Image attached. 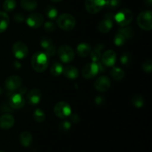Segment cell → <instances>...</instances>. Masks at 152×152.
I'll use <instances>...</instances> for the list:
<instances>
[{
  "mask_svg": "<svg viewBox=\"0 0 152 152\" xmlns=\"http://www.w3.org/2000/svg\"><path fill=\"white\" fill-rule=\"evenodd\" d=\"M31 63L32 68L36 72L42 73L48 67L49 58L44 52L37 51L32 56Z\"/></svg>",
  "mask_w": 152,
  "mask_h": 152,
  "instance_id": "6da1fadb",
  "label": "cell"
},
{
  "mask_svg": "<svg viewBox=\"0 0 152 152\" xmlns=\"http://www.w3.org/2000/svg\"><path fill=\"white\" fill-rule=\"evenodd\" d=\"M57 25L60 29L65 31H72L76 26V19L70 13H62L58 16Z\"/></svg>",
  "mask_w": 152,
  "mask_h": 152,
  "instance_id": "7a4b0ae2",
  "label": "cell"
},
{
  "mask_svg": "<svg viewBox=\"0 0 152 152\" xmlns=\"http://www.w3.org/2000/svg\"><path fill=\"white\" fill-rule=\"evenodd\" d=\"M137 25L144 31H151L152 29V12L151 10H144L138 14L137 18Z\"/></svg>",
  "mask_w": 152,
  "mask_h": 152,
  "instance_id": "3957f363",
  "label": "cell"
},
{
  "mask_svg": "<svg viewBox=\"0 0 152 152\" xmlns=\"http://www.w3.org/2000/svg\"><path fill=\"white\" fill-rule=\"evenodd\" d=\"M114 20L120 26H127L133 20V13L129 9L123 8L114 15Z\"/></svg>",
  "mask_w": 152,
  "mask_h": 152,
  "instance_id": "277c9868",
  "label": "cell"
},
{
  "mask_svg": "<svg viewBox=\"0 0 152 152\" xmlns=\"http://www.w3.org/2000/svg\"><path fill=\"white\" fill-rule=\"evenodd\" d=\"M58 56L61 62L63 63H69L72 62L75 56L74 50L72 48L68 45H61L57 50Z\"/></svg>",
  "mask_w": 152,
  "mask_h": 152,
  "instance_id": "5b68a950",
  "label": "cell"
},
{
  "mask_svg": "<svg viewBox=\"0 0 152 152\" xmlns=\"http://www.w3.org/2000/svg\"><path fill=\"white\" fill-rule=\"evenodd\" d=\"M53 111H54L55 115L57 117L65 119L70 117L71 114V107L68 102L61 101L55 105Z\"/></svg>",
  "mask_w": 152,
  "mask_h": 152,
  "instance_id": "8992f818",
  "label": "cell"
},
{
  "mask_svg": "<svg viewBox=\"0 0 152 152\" xmlns=\"http://www.w3.org/2000/svg\"><path fill=\"white\" fill-rule=\"evenodd\" d=\"M22 78L17 75H12L7 77L4 83V88L9 92H13L18 90L22 85Z\"/></svg>",
  "mask_w": 152,
  "mask_h": 152,
  "instance_id": "52a82bcc",
  "label": "cell"
},
{
  "mask_svg": "<svg viewBox=\"0 0 152 152\" xmlns=\"http://www.w3.org/2000/svg\"><path fill=\"white\" fill-rule=\"evenodd\" d=\"M99 72V65L96 62L88 63L82 70V76L86 80H91L94 78Z\"/></svg>",
  "mask_w": 152,
  "mask_h": 152,
  "instance_id": "ba28073f",
  "label": "cell"
},
{
  "mask_svg": "<svg viewBox=\"0 0 152 152\" xmlns=\"http://www.w3.org/2000/svg\"><path fill=\"white\" fill-rule=\"evenodd\" d=\"M13 53L16 58L23 59L28 55V47L25 42L18 41L13 45L12 47Z\"/></svg>",
  "mask_w": 152,
  "mask_h": 152,
  "instance_id": "9c48e42d",
  "label": "cell"
},
{
  "mask_svg": "<svg viewBox=\"0 0 152 152\" xmlns=\"http://www.w3.org/2000/svg\"><path fill=\"white\" fill-rule=\"evenodd\" d=\"M105 5V0H86L85 7L91 14H95L100 11Z\"/></svg>",
  "mask_w": 152,
  "mask_h": 152,
  "instance_id": "30bf717a",
  "label": "cell"
},
{
  "mask_svg": "<svg viewBox=\"0 0 152 152\" xmlns=\"http://www.w3.org/2000/svg\"><path fill=\"white\" fill-rule=\"evenodd\" d=\"M27 25L33 29H37L42 25L44 22V17L41 13H34L29 15L26 19Z\"/></svg>",
  "mask_w": 152,
  "mask_h": 152,
  "instance_id": "8fae6325",
  "label": "cell"
},
{
  "mask_svg": "<svg viewBox=\"0 0 152 152\" xmlns=\"http://www.w3.org/2000/svg\"><path fill=\"white\" fill-rule=\"evenodd\" d=\"M111 80L106 76H100L95 81L94 88L99 92H105L111 87Z\"/></svg>",
  "mask_w": 152,
  "mask_h": 152,
  "instance_id": "7c38bea8",
  "label": "cell"
},
{
  "mask_svg": "<svg viewBox=\"0 0 152 152\" xmlns=\"http://www.w3.org/2000/svg\"><path fill=\"white\" fill-rule=\"evenodd\" d=\"M25 104V99L23 95L17 93L12 95L9 99V105L13 109H20Z\"/></svg>",
  "mask_w": 152,
  "mask_h": 152,
  "instance_id": "4fadbf2b",
  "label": "cell"
},
{
  "mask_svg": "<svg viewBox=\"0 0 152 152\" xmlns=\"http://www.w3.org/2000/svg\"><path fill=\"white\" fill-rule=\"evenodd\" d=\"M102 63L106 67H113L117 61V53L113 50H108L102 55Z\"/></svg>",
  "mask_w": 152,
  "mask_h": 152,
  "instance_id": "5bb4252c",
  "label": "cell"
},
{
  "mask_svg": "<svg viewBox=\"0 0 152 152\" xmlns=\"http://www.w3.org/2000/svg\"><path fill=\"white\" fill-rule=\"evenodd\" d=\"M42 99V92L38 88H33L27 94V99L30 105H37L40 102Z\"/></svg>",
  "mask_w": 152,
  "mask_h": 152,
  "instance_id": "9a60e30c",
  "label": "cell"
},
{
  "mask_svg": "<svg viewBox=\"0 0 152 152\" xmlns=\"http://www.w3.org/2000/svg\"><path fill=\"white\" fill-rule=\"evenodd\" d=\"M15 123V119L11 114H4L0 117V128L4 130L10 129Z\"/></svg>",
  "mask_w": 152,
  "mask_h": 152,
  "instance_id": "2e32d148",
  "label": "cell"
},
{
  "mask_svg": "<svg viewBox=\"0 0 152 152\" xmlns=\"http://www.w3.org/2000/svg\"><path fill=\"white\" fill-rule=\"evenodd\" d=\"M62 74L66 78L69 79V80H76L78 78L79 75H80L79 70L73 65H68L66 67H64Z\"/></svg>",
  "mask_w": 152,
  "mask_h": 152,
  "instance_id": "e0dca14e",
  "label": "cell"
},
{
  "mask_svg": "<svg viewBox=\"0 0 152 152\" xmlns=\"http://www.w3.org/2000/svg\"><path fill=\"white\" fill-rule=\"evenodd\" d=\"M113 19L105 17L98 25V31L101 34H107L111 30L113 27Z\"/></svg>",
  "mask_w": 152,
  "mask_h": 152,
  "instance_id": "ac0fdd59",
  "label": "cell"
},
{
  "mask_svg": "<svg viewBox=\"0 0 152 152\" xmlns=\"http://www.w3.org/2000/svg\"><path fill=\"white\" fill-rule=\"evenodd\" d=\"M91 51V47L88 43H80L77 47V52L80 57H86L90 55Z\"/></svg>",
  "mask_w": 152,
  "mask_h": 152,
  "instance_id": "d6986e66",
  "label": "cell"
},
{
  "mask_svg": "<svg viewBox=\"0 0 152 152\" xmlns=\"http://www.w3.org/2000/svg\"><path fill=\"white\" fill-rule=\"evenodd\" d=\"M33 141V136L29 132H22L19 135V142L24 147L30 146Z\"/></svg>",
  "mask_w": 152,
  "mask_h": 152,
  "instance_id": "ffe728a7",
  "label": "cell"
},
{
  "mask_svg": "<svg viewBox=\"0 0 152 152\" xmlns=\"http://www.w3.org/2000/svg\"><path fill=\"white\" fill-rule=\"evenodd\" d=\"M10 24V18L6 12L0 11V34L4 32Z\"/></svg>",
  "mask_w": 152,
  "mask_h": 152,
  "instance_id": "44dd1931",
  "label": "cell"
},
{
  "mask_svg": "<svg viewBox=\"0 0 152 152\" xmlns=\"http://www.w3.org/2000/svg\"><path fill=\"white\" fill-rule=\"evenodd\" d=\"M110 74L112 79L115 81H121L125 77V72L119 67H114L110 71Z\"/></svg>",
  "mask_w": 152,
  "mask_h": 152,
  "instance_id": "7402d4cb",
  "label": "cell"
},
{
  "mask_svg": "<svg viewBox=\"0 0 152 152\" xmlns=\"http://www.w3.org/2000/svg\"><path fill=\"white\" fill-rule=\"evenodd\" d=\"M21 6L27 11H33L37 7V1L36 0H22Z\"/></svg>",
  "mask_w": 152,
  "mask_h": 152,
  "instance_id": "603a6c76",
  "label": "cell"
},
{
  "mask_svg": "<svg viewBox=\"0 0 152 152\" xmlns=\"http://www.w3.org/2000/svg\"><path fill=\"white\" fill-rule=\"evenodd\" d=\"M63 68L62 63L59 62H55L52 64L51 67H50V74L53 76V77H59V76L62 75V71H63Z\"/></svg>",
  "mask_w": 152,
  "mask_h": 152,
  "instance_id": "cb8c5ba5",
  "label": "cell"
},
{
  "mask_svg": "<svg viewBox=\"0 0 152 152\" xmlns=\"http://www.w3.org/2000/svg\"><path fill=\"white\" fill-rule=\"evenodd\" d=\"M45 15L50 19H54L58 16V10L56 7L51 4H48L45 8Z\"/></svg>",
  "mask_w": 152,
  "mask_h": 152,
  "instance_id": "d4e9b609",
  "label": "cell"
},
{
  "mask_svg": "<svg viewBox=\"0 0 152 152\" xmlns=\"http://www.w3.org/2000/svg\"><path fill=\"white\" fill-rule=\"evenodd\" d=\"M121 64L125 67H130L133 62V58L129 52H124L120 57Z\"/></svg>",
  "mask_w": 152,
  "mask_h": 152,
  "instance_id": "484cf974",
  "label": "cell"
},
{
  "mask_svg": "<svg viewBox=\"0 0 152 152\" xmlns=\"http://www.w3.org/2000/svg\"><path fill=\"white\" fill-rule=\"evenodd\" d=\"M103 48L102 46L97 45L93 50H91L90 53L91 59L94 62H99V59H101V56H102V54H101V51H102V49Z\"/></svg>",
  "mask_w": 152,
  "mask_h": 152,
  "instance_id": "4316f807",
  "label": "cell"
},
{
  "mask_svg": "<svg viewBox=\"0 0 152 152\" xmlns=\"http://www.w3.org/2000/svg\"><path fill=\"white\" fill-rule=\"evenodd\" d=\"M126 40H127V39L126 38V37L121 32L117 31V34H115L114 38V45L118 46V47H121V46H123L126 43Z\"/></svg>",
  "mask_w": 152,
  "mask_h": 152,
  "instance_id": "83f0119b",
  "label": "cell"
},
{
  "mask_svg": "<svg viewBox=\"0 0 152 152\" xmlns=\"http://www.w3.org/2000/svg\"><path fill=\"white\" fill-rule=\"evenodd\" d=\"M33 117L34 120L39 123H42L45 120V114L41 108H37L33 114Z\"/></svg>",
  "mask_w": 152,
  "mask_h": 152,
  "instance_id": "f1b7e54d",
  "label": "cell"
},
{
  "mask_svg": "<svg viewBox=\"0 0 152 152\" xmlns=\"http://www.w3.org/2000/svg\"><path fill=\"white\" fill-rule=\"evenodd\" d=\"M2 7L5 12L13 11L16 7V0H4Z\"/></svg>",
  "mask_w": 152,
  "mask_h": 152,
  "instance_id": "f546056e",
  "label": "cell"
},
{
  "mask_svg": "<svg viewBox=\"0 0 152 152\" xmlns=\"http://www.w3.org/2000/svg\"><path fill=\"white\" fill-rule=\"evenodd\" d=\"M132 103L136 108H142L144 105V99L140 94H135L132 99Z\"/></svg>",
  "mask_w": 152,
  "mask_h": 152,
  "instance_id": "4dcf8cb0",
  "label": "cell"
},
{
  "mask_svg": "<svg viewBox=\"0 0 152 152\" xmlns=\"http://www.w3.org/2000/svg\"><path fill=\"white\" fill-rule=\"evenodd\" d=\"M121 0H105V7L108 10H114L120 7Z\"/></svg>",
  "mask_w": 152,
  "mask_h": 152,
  "instance_id": "1f68e13d",
  "label": "cell"
},
{
  "mask_svg": "<svg viewBox=\"0 0 152 152\" xmlns=\"http://www.w3.org/2000/svg\"><path fill=\"white\" fill-rule=\"evenodd\" d=\"M40 45H41L42 48L44 50H46L48 48H50V46L53 45V42L52 41V39L50 37H47V36H44V37H42L40 39Z\"/></svg>",
  "mask_w": 152,
  "mask_h": 152,
  "instance_id": "d6a6232c",
  "label": "cell"
},
{
  "mask_svg": "<svg viewBox=\"0 0 152 152\" xmlns=\"http://www.w3.org/2000/svg\"><path fill=\"white\" fill-rule=\"evenodd\" d=\"M118 31L121 32L123 35L126 37V38L127 39H131L134 35V31L132 29V28H127L126 26L125 27H122V28H120L118 30Z\"/></svg>",
  "mask_w": 152,
  "mask_h": 152,
  "instance_id": "836d02e7",
  "label": "cell"
},
{
  "mask_svg": "<svg viewBox=\"0 0 152 152\" xmlns=\"http://www.w3.org/2000/svg\"><path fill=\"white\" fill-rule=\"evenodd\" d=\"M59 127V129L61 131V132H67L71 129V123H70L69 121H62L59 124L58 126Z\"/></svg>",
  "mask_w": 152,
  "mask_h": 152,
  "instance_id": "e575fe53",
  "label": "cell"
},
{
  "mask_svg": "<svg viewBox=\"0 0 152 152\" xmlns=\"http://www.w3.org/2000/svg\"><path fill=\"white\" fill-rule=\"evenodd\" d=\"M142 69L145 73H151L152 71V61L151 59H146L142 65Z\"/></svg>",
  "mask_w": 152,
  "mask_h": 152,
  "instance_id": "d590c367",
  "label": "cell"
},
{
  "mask_svg": "<svg viewBox=\"0 0 152 152\" xmlns=\"http://www.w3.org/2000/svg\"><path fill=\"white\" fill-rule=\"evenodd\" d=\"M44 30L47 33H53L56 30V25L53 22L50 21L45 22L44 24Z\"/></svg>",
  "mask_w": 152,
  "mask_h": 152,
  "instance_id": "8d00e7d4",
  "label": "cell"
},
{
  "mask_svg": "<svg viewBox=\"0 0 152 152\" xmlns=\"http://www.w3.org/2000/svg\"><path fill=\"white\" fill-rule=\"evenodd\" d=\"M13 20L17 23H22L25 21V16L22 13H17L13 16Z\"/></svg>",
  "mask_w": 152,
  "mask_h": 152,
  "instance_id": "74e56055",
  "label": "cell"
},
{
  "mask_svg": "<svg viewBox=\"0 0 152 152\" xmlns=\"http://www.w3.org/2000/svg\"><path fill=\"white\" fill-rule=\"evenodd\" d=\"M94 102L96 105H98V106H102L105 103V99L104 96L99 95V96H97L95 98Z\"/></svg>",
  "mask_w": 152,
  "mask_h": 152,
  "instance_id": "f35d334b",
  "label": "cell"
},
{
  "mask_svg": "<svg viewBox=\"0 0 152 152\" xmlns=\"http://www.w3.org/2000/svg\"><path fill=\"white\" fill-rule=\"evenodd\" d=\"M70 117H71V120L74 123H78L80 121V117L78 114H72V115L71 114V115H70Z\"/></svg>",
  "mask_w": 152,
  "mask_h": 152,
  "instance_id": "ab89813d",
  "label": "cell"
},
{
  "mask_svg": "<svg viewBox=\"0 0 152 152\" xmlns=\"http://www.w3.org/2000/svg\"><path fill=\"white\" fill-rule=\"evenodd\" d=\"M144 2H145V5L146 6H148V7H151L152 0H144Z\"/></svg>",
  "mask_w": 152,
  "mask_h": 152,
  "instance_id": "60d3db41",
  "label": "cell"
},
{
  "mask_svg": "<svg viewBox=\"0 0 152 152\" xmlns=\"http://www.w3.org/2000/svg\"><path fill=\"white\" fill-rule=\"evenodd\" d=\"M15 66H16V68H20L21 67V65H20V63H19V62H15Z\"/></svg>",
  "mask_w": 152,
  "mask_h": 152,
  "instance_id": "b9f144b4",
  "label": "cell"
},
{
  "mask_svg": "<svg viewBox=\"0 0 152 152\" xmlns=\"http://www.w3.org/2000/svg\"><path fill=\"white\" fill-rule=\"evenodd\" d=\"M50 1H53V2L57 3V2H60V1H62V0H50Z\"/></svg>",
  "mask_w": 152,
  "mask_h": 152,
  "instance_id": "7bdbcfd3",
  "label": "cell"
},
{
  "mask_svg": "<svg viewBox=\"0 0 152 152\" xmlns=\"http://www.w3.org/2000/svg\"><path fill=\"white\" fill-rule=\"evenodd\" d=\"M1 92H2V90H1V88H0V95L1 94Z\"/></svg>",
  "mask_w": 152,
  "mask_h": 152,
  "instance_id": "ee69618b",
  "label": "cell"
},
{
  "mask_svg": "<svg viewBox=\"0 0 152 152\" xmlns=\"http://www.w3.org/2000/svg\"><path fill=\"white\" fill-rule=\"evenodd\" d=\"M0 152H4V151H1V150H0Z\"/></svg>",
  "mask_w": 152,
  "mask_h": 152,
  "instance_id": "f6af8a7d",
  "label": "cell"
}]
</instances>
